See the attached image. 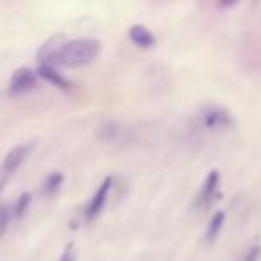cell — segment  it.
I'll return each instance as SVG.
<instances>
[{
  "label": "cell",
  "instance_id": "7a4b0ae2",
  "mask_svg": "<svg viewBox=\"0 0 261 261\" xmlns=\"http://www.w3.org/2000/svg\"><path fill=\"white\" fill-rule=\"evenodd\" d=\"M111 188H113V177L108 175V177L98 185V188L95 190L93 197L88 200L86 207H84V220L93 222L95 218H98V215H100L102 210L106 207V202H108V197H109Z\"/></svg>",
  "mask_w": 261,
  "mask_h": 261
},
{
  "label": "cell",
  "instance_id": "5b68a950",
  "mask_svg": "<svg viewBox=\"0 0 261 261\" xmlns=\"http://www.w3.org/2000/svg\"><path fill=\"white\" fill-rule=\"evenodd\" d=\"M38 84V75L34 70L31 68H18L11 77V83H9V95L13 97H18V95H23L27 91L34 90Z\"/></svg>",
  "mask_w": 261,
  "mask_h": 261
},
{
  "label": "cell",
  "instance_id": "4fadbf2b",
  "mask_svg": "<svg viewBox=\"0 0 261 261\" xmlns=\"http://www.w3.org/2000/svg\"><path fill=\"white\" fill-rule=\"evenodd\" d=\"M59 261H77V250H75V245H73V243H68V245L65 247Z\"/></svg>",
  "mask_w": 261,
  "mask_h": 261
},
{
  "label": "cell",
  "instance_id": "8992f818",
  "mask_svg": "<svg viewBox=\"0 0 261 261\" xmlns=\"http://www.w3.org/2000/svg\"><path fill=\"white\" fill-rule=\"evenodd\" d=\"M34 149V142H29V143H22V145H16L6 154L4 161H2V174L4 175H9V174H15L20 167L23 165V161L29 158V154L33 152Z\"/></svg>",
  "mask_w": 261,
  "mask_h": 261
},
{
  "label": "cell",
  "instance_id": "52a82bcc",
  "mask_svg": "<svg viewBox=\"0 0 261 261\" xmlns=\"http://www.w3.org/2000/svg\"><path fill=\"white\" fill-rule=\"evenodd\" d=\"M127 36H129V40L140 48H152L158 41L152 31L147 29V27L142 25V23L130 25L129 29H127Z\"/></svg>",
  "mask_w": 261,
  "mask_h": 261
},
{
  "label": "cell",
  "instance_id": "277c9868",
  "mask_svg": "<svg viewBox=\"0 0 261 261\" xmlns=\"http://www.w3.org/2000/svg\"><path fill=\"white\" fill-rule=\"evenodd\" d=\"M218 186H220V172L211 170L210 174L206 175V179H204V182L199 188V192H197L193 206H195L197 210H204V207L210 206V204L213 202L215 197H217Z\"/></svg>",
  "mask_w": 261,
  "mask_h": 261
},
{
  "label": "cell",
  "instance_id": "ba28073f",
  "mask_svg": "<svg viewBox=\"0 0 261 261\" xmlns=\"http://www.w3.org/2000/svg\"><path fill=\"white\" fill-rule=\"evenodd\" d=\"M36 75L41 77V79L48 81L50 84H54L56 88H59V90H70L72 88V83H70L68 79H66L65 75H63L61 72H58V68L56 66H50V65H40L36 70Z\"/></svg>",
  "mask_w": 261,
  "mask_h": 261
},
{
  "label": "cell",
  "instance_id": "3957f363",
  "mask_svg": "<svg viewBox=\"0 0 261 261\" xmlns=\"http://www.w3.org/2000/svg\"><path fill=\"white\" fill-rule=\"evenodd\" d=\"M200 122L206 129H231L234 125L232 115L222 106H206L200 113Z\"/></svg>",
  "mask_w": 261,
  "mask_h": 261
},
{
  "label": "cell",
  "instance_id": "5bb4252c",
  "mask_svg": "<svg viewBox=\"0 0 261 261\" xmlns=\"http://www.w3.org/2000/svg\"><path fill=\"white\" fill-rule=\"evenodd\" d=\"M259 257H261V247L252 245L249 250H247V254L243 256L242 261H259Z\"/></svg>",
  "mask_w": 261,
  "mask_h": 261
},
{
  "label": "cell",
  "instance_id": "7c38bea8",
  "mask_svg": "<svg viewBox=\"0 0 261 261\" xmlns=\"http://www.w3.org/2000/svg\"><path fill=\"white\" fill-rule=\"evenodd\" d=\"M11 217H13V210L8 204H2L0 206V238H4L6 231L9 227V222H11Z\"/></svg>",
  "mask_w": 261,
  "mask_h": 261
},
{
  "label": "cell",
  "instance_id": "9c48e42d",
  "mask_svg": "<svg viewBox=\"0 0 261 261\" xmlns=\"http://www.w3.org/2000/svg\"><path fill=\"white\" fill-rule=\"evenodd\" d=\"M224 224H225V213L224 211H217V213L211 217L210 224H207V227H206V234H204L206 242L213 243L215 240L220 236L222 229H224Z\"/></svg>",
  "mask_w": 261,
  "mask_h": 261
},
{
  "label": "cell",
  "instance_id": "6da1fadb",
  "mask_svg": "<svg viewBox=\"0 0 261 261\" xmlns=\"http://www.w3.org/2000/svg\"><path fill=\"white\" fill-rule=\"evenodd\" d=\"M102 43L95 38H77V40L65 41L56 54V65L79 68L93 63L100 56Z\"/></svg>",
  "mask_w": 261,
  "mask_h": 261
},
{
  "label": "cell",
  "instance_id": "30bf717a",
  "mask_svg": "<svg viewBox=\"0 0 261 261\" xmlns=\"http://www.w3.org/2000/svg\"><path fill=\"white\" fill-rule=\"evenodd\" d=\"M63 182H65V175H63L61 172H52V174L47 175V179L43 181L41 192H43V195L52 197L54 193L59 192V188L63 186Z\"/></svg>",
  "mask_w": 261,
  "mask_h": 261
},
{
  "label": "cell",
  "instance_id": "8fae6325",
  "mask_svg": "<svg viewBox=\"0 0 261 261\" xmlns=\"http://www.w3.org/2000/svg\"><path fill=\"white\" fill-rule=\"evenodd\" d=\"M31 200H33L31 192H23L22 195L16 199V204H15V207H13V215H15V218H22L23 215L27 213V210H29V206H31Z\"/></svg>",
  "mask_w": 261,
  "mask_h": 261
}]
</instances>
